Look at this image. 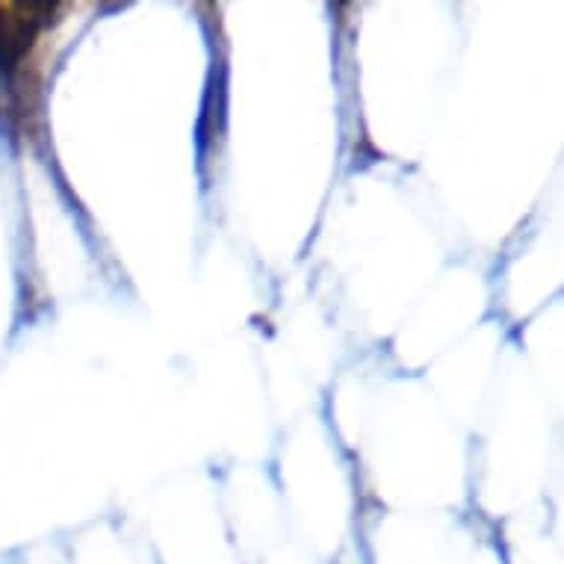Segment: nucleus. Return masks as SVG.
I'll list each match as a JSON object with an SVG mask.
<instances>
[{
	"instance_id": "nucleus-1",
	"label": "nucleus",
	"mask_w": 564,
	"mask_h": 564,
	"mask_svg": "<svg viewBox=\"0 0 564 564\" xmlns=\"http://www.w3.org/2000/svg\"><path fill=\"white\" fill-rule=\"evenodd\" d=\"M39 10V3H0V65L21 59L36 42L42 28Z\"/></svg>"
}]
</instances>
